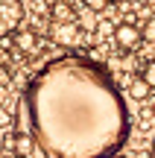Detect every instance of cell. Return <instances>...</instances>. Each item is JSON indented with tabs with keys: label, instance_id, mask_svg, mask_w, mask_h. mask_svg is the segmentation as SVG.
<instances>
[{
	"label": "cell",
	"instance_id": "cell-11",
	"mask_svg": "<svg viewBox=\"0 0 155 158\" xmlns=\"http://www.w3.org/2000/svg\"><path fill=\"white\" fill-rule=\"evenodd\" d=\"M111 0H82V6H88V9H94V12H100V9H105Z\"/></svg>",
	"mask_w": 155,
	"mask_h": 158
},
{
	"label": "cell",
	"instance_id": "cell-5",
	"mask_svg": "<svg viewBox=\"0 0 155 158\" xmlns=\"http://www.w3.org/2000/svg\"><path fill=\"white\" fill-rule=\"evenodd\" d=\"M12 41H15V53L18 56H32V53L38 50V32H35L32 27H23V23L12 32Z\"/></svg>",
	"mask_w": 155,
	"mask_h": 158
},
{
	"label": "cell",
	"instance_id": "cell-3",
	"mask_svg": "<svg viewBox=\"0 0 155 158\" xmlns=\"http://www.w3.org/2000/svg\"><path fill=\"white\" fill-rule=\"evenodd\" d=\"M111 38H114V44L120 47L123 53H132V50H138V44L144 38H141V29L135 27L132 21H123V23H117L114 27V32H111Z\"/></svg>",
	"mask_w": 155,
	"mask_h": 158
},
{
	"label": "cell",
	"instance_id": "cell-10",
	"mask_svg": "<svg viewBox=\"0 0 155 158\" xmlns=\"http://www.w3.org/2000/svg\"><path fill=\"white\" fill-rule=\"evenodd\" d=\"M141 76H144V82L149 85V88L155 91V59H149V62L144 64V70H141Z\"/></svg>",
	"mask_w": 155,
	"mask_h": 158
},
{
	"label": "cell",
	"instance_id": "cell-6",
	"mask_svg": "<svg viewBox=\"0 0 155 158\" xmlns=\"http://www.w3.org/2000/svg\"><path fill=\"white\" fill-rule=\"evenodd\" d=\"M50 18H53V21H73V18H76V6L70 3V0H53Z\"/></svg>",
	"mask_w": 155,
	"mask_h": 158
},
{
	"label": "cell",
	"instance_id": "cell-2",
	"mask_svg": "<svg viewBox=\"0 0 155 158\" xmlns=\"http://www.w3.org/2000/svg\"><path fill=\"white\" fill-rule=\"evenodd\" d=\"M82 32L85 29L79 27V21H53L50 23V38L56 41L59 47H79L82 41Z\"/></svg>",
	"mask_w": 155,
	"mask_h": 158
},
{
	"label": "cell",
	"instance_id": "cell-7",
	"mask_svg": "<svg viewBox=\"0 0 155 158\" xmlns=\"http://www.w3.org/2000/svg\"><path fill=\"white\" fill-rule=\"evenodd\" d=\"M149 91H152V88L144 82V76H141V79H132V82H129V94H132L135 100H146V97H149Z\"/></svg>",
	"mask_w": 155,
	"mask_h": 158
},
{
	"label": "cell",
	"instance_id": "cell-14",
	"mask_svg": "<svg viewBox=\"0 0 155 158\" xmlns=\"http://www.w3.org/2000/svg\"><path fill=\"white\" fill-rule=\"evenodd\" d=\"M111 158H126V155H120V152H117V155H111Z\"/></svg>",
	"mask_w": 155,
	"mask_h": 158
},
{
	"label": "cell",
	"instance_id": "cell-8",
	"mask_svg": "<svg viewBox=\"0 0 155 158\" xmlns=\"http://www.w3.org/2000/svg\"><path fill=\"white\" fill-rule=\"evenodd\" d=\"M76 21H79L82 29H94V9H88V6H79L76 9Z\"/></svg>",
	"mask_w": 155,
	"mask_h": 158
},
{
	"label": "cell",
	"instance_id": "cell-13",
	"mask_svg": "<svg viewBox=\"0 0 155 158\" xmlns=\"http://www.w3.org/2000/svg\"><path fill=\"white\" fill-rule=\"evenodd\" d=\"M144 3H146V6H155V0H144Z\"/></svg>",
	"mask_w": 155,
	"mask_h": 158
},
{
	"label": "cell",
	"instance_id": "cell-4",
	"mask_svg": "<svg viewBox=\"0 0 155 158\" xmlns=\"http://www.w3.org/2000/svg\"><path fill=\"white\" fill-rule=\"evenodd\" d=\"M21 18H23L21 0H0V35L15 32L21 27Z\"/></svg>",
	"mask_w": 155,
	"mask_h": 158
},
{
	"label": "cell",
	"instance_id": "cell-1",
	"mask_svg": "<svg viewBox=\"0 0 155 158\" xmlns=\"http://www.w3.org/2000/svg\"><path fill=\"white\" fill-rule=\"evenodd\" d=\"M132 135V114L97 59L67 53L47 62L18 100V158H111Z\"/></svg>",
	"mask_w": 155,
	"mask_h": 158
},
{
	"label": "cell",
	"instance_id": "cell-12",
	"mask_svg": "<svg viewBox=\"0 0 155 158\" xmlns=\"http://www.w3.org/2000/svg\"><path fill=\"white\" fill-rule=\"evenodd\" d=\"M9 126H12V114L6 108H0V129H9Z\"/></svg>",
	"mask_w": 155,
	"mask_h": 158
},
{
	"label": "cell",
	"instance_id": "cell-16",
	"mask_svg": "<svg viewBox=\"0 0 155 158\" xmlns=\"http://www.w3.org/2000/svg\"><path fill=\"white\" fill-rule=\"evenodd\" d=\"M149 158H155V147H152V152H149Z\"/></svg>",
	"mask_w": 155,
	"mask_h": 158
},
{
	"label": "cell",
	"instance_id": "cell-15",
	"mask_svg": "<svg viewBox=\"0 0 155 158\" xmlns=\"http://www.w3.org/2000/svg\"><path fill=\"white\" fill-rule=\"evenodd\" d=\"M149 111H152V117H155V102H152V108H149Z\"/></svg>",
	"mask_w": 155,
	"mask_h": 158
},
{
	"label": "cell",
	"instance_id": "cell-9",
	"mask_svg": "<svg viewBox=\"0 0 155 158\" xmlns=\"http://www.w3.org/2000/svg\"><path fill=\"white\" fill-rule=\"evenodd\" d=\"M141 38L155 44V18H146V21L141 23Z\"/></svg>",
	"mask_w": 155,
	"mask_h": 158
},
{
	"label": "cell",
	"instance_id": "cell-17",
	"mask_svg": "<svg viewBox=\"0 0 155 158\" xmlns=\"http://www.w3.org/2000/svg\"><path fill=\"white\" fill-rule=\"evenodd\" d=\"M0 158H3V147H0Z\"/></svg>",
	"mask_w": 155,
	"mask_h": 158
},
{
	"label": "cell",
	"instance_id": "cell-18",
	"mask_svg": "<svg viewBox=\"0 0 155 158\" xmlns=\"http://www.w3.org/2000/svg\"><path fill=\"white\" fill-rule=\"evenodd\" d=\"M152 141H155V138H152ZM152 147H155V143H152Z\"/></svg>",
	"mask_w": 155,
	"mask_h": 158
}]
</instances>
